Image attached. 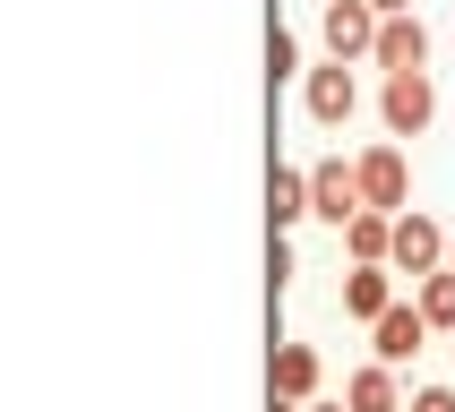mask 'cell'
I'll return each instance as SVG.
<instances>
[{"mask_svg": "<svg viewBox=\"0 0 455 412\" xmlns=\"http://www.w3.org/2000/svg\"><path fill=\"white\" fill-rule=\"evenodd\" d=\"M438 266H447V224H438V215H421V206H404V215H395V232H387V275H438Z\"/></svg>", "mask_w": 455, "mask_h": 412, "instance_id": "6da1fadb", "label": "cell"}, {"mask_svg": "<svg viewBox=\"0 0 455 412\" xmlns=\"http://www.w3.org/2000/svg\"><path fill=\"white\" fill-rule=\"evenodd\" d=\"M379 121H387V138H421V129L438 121V77L430 69L379 77Z\"/></svg>", "mask_w": 455, "mask_h": 412, "instance_id": "7a4b0ae2", "label": "cell"}, {"mask_svg": "<svg viewBox=\"0 0 455 412\" xmlns=\"http://www.w3.org/2000/svg\"><path fill=\"white\" fill-rule=\"evenodd\" d=\"M353 189H361V206L404 215V206H412V163H404V147H395V138H387V147H361L353 154Z\"/></svg>", "mask_w": 455, "mask_h": 412, "instance_id": "3957f363", "label": "cell"}, {"mask_svg": "<svg viewBox=\"0 0 455 412\" xmlns=\"http://www.w3.org/2000/svg\"><path fill=\"white\" fill-rule=\"evenodd\" d=\"M301 112L318 129H344L361 112V77L344 69V60H327V69H301Z\"/></svg>", "mask_w": 455, "mask_h": 412, "instance_id": "277c9868", "label": "cell"}, {"mask_svg": "<svg viewBox=\"0 0 455 412\" xmlns=\"http://www.w3.org/2000/svg\"><path fill=\"white\" fill-rule=\"evenodd\" d=\"M318 35H327V60H370V44H379V9L370 0H327L318 9Z\"/></svg>", "mask_w": 455, "mask_h": 412, "instance_id": "5b68a950", "label": "cell"}, {"mask_svg": "<svg viewBox=\"0 0 455 412\" xmlns=\"http://www.w3.org/2000/svg\"><path fill=\"white\" fill-rule=\"evenodd\" d=\"M309 172V215H318V224H353L361 215V189H353V163H344V154H327V163H301Z\"/></svg>", "mask_w": 455, "mask_h": 412, "instance_id": "8992f818", "label": "cell"}, {"mask_svg": "<svg viewBox=\"0 0 455 412\" xmlns=\"http://www.w3.org/2000/svg\"><path fill=\"white\" fill-rule=\"evenodd\" d=\"M421 344H430V327H421V309H412V301H387L379 318H370V353H379L387 369H404Z\"/></svg>", "mask_w": 455, "mask_h": 412, "instance_id": "52a82bcc", "label": "cell"}, {"mask_svg": "<svg viewBox=\"0 0 455 412\" xmlns=\"http://www.w3.org/2000/svg\"><path fill=\"white\" fill-rule=\"evenodd\" d=\"M370 60H379L387 77H395V69H430V26L412 18V9H404V18H379V44H370Z\"/></svg>", "mask_w": 455, "mask_h": 412, "instance_id": "ba28073f", "label": "cell"}, {"mask_svg": "<svg viewBox=\"0 0 455 412\" xmlns=\"http://www.w3.org/2000/svg\"><path fill=\"white\" fill-rule=\"evenodd\" d=\"M267 378H275L283 404H309L318 378H327V360H318V344H275V369H267Z\"/></svg>", "mask_w": 455, "mask_h": 412, "instance_id": "9c48e42d", "label": "cell"}, {"mask_svg": "<svg viewBox=\"0 0 455 412\" xmlns=\"http://www.w3.org/2000/svg\"><path fill=\"white\" fill-rule=\"evenodd\" d=\"M344 412H404V386H395V369H387V360L353 369V378H344Z\"/></svg>", "mask_w": 455, "mask_h": 412, "instance_id": "30bf717a", "label": "cell"}, {"mask_svg": "<svg viewBox=\"0 0 455 412\" xmlns=\"http://www.w3.org/2000/svg\"><path fill=\"white\" fill-rule=\"evenodd\" d=\"M387 301H395V275H387V266H353V275H344V318H361V327H370Z\"/></svg>", "mask_w": 455, "mask_h": 412, "instance_id": "8fae6325", "label": "cell"}, {"mask_svg": "<svg viewBox=\"0 0 455 412\" xmlns=\"http://www.w3.org/2000/svg\"><path fill=\"white\" fill-rule=\"evenodd\" d=\"M387 232H395V215L361 206L353 224H344V258H353V266H387Z\"/></svg>", "mask_w": 455, "mask_h": 412, "instance_id": "7c38bea8", "label": "cell"}, {"mask_svg": "<svg viewBox=\"0 0 455 412\" xmlns=\"http://www.w3.org/2000/svg\"><path fill=\"white\" fill-rule=\"evenodd\" d=\"M267 215H275V232L309 224V172H301V163H275V189H267Z\"/></svg>", "mask_w": 455, "mask_h": 412, "instance_id": "4fadbf2b", "label": "cell"}, {"mask_svg": "<svg viewBox=\"0 0 455 412\" xmlns=\"http://www.w3.org/2000/svg\"><path fill=\"white\" fill-rule=\"evenodd\" d=\"M412 309H421V327H430V335H455V275H447V266L412 283Z\"/></svg>", "mask_w": 455, "mask_h": 412, "instance_id": "5bb4252c", "label": "cell"}, {"mask_svg": "<svg viewBox=\"0 0 455 412\" xmlns=\"http://www.w3.org/2000/svg\"><path fill=\"white\" fill-rule=\"evenodd\" d=\"M267 69H275V86H283V77H301V35H292V26H275V44H267Z\"/></svg>", "mask_w": 455, "mask_h": 412, "instance_id": "9a60e30c", "label": "cell"}, {"mask_svg": "<svg viewBox=\"0 0 455 412\" xmlns=\"http://www.w3.org/2000/svg\"><path fill=\"white\" fill-rule=\"evenodd\" d=\"M404 412H455V386H412Z\"/></svg>", "mask_w": 455, "mask_h": 412, "instance_id": "2e32d148", "label": "cell"}, {"mask_svg": "<svg viewBox=\"0 0 455 412\" xmlns=\"http://www.w3.org/2000/svg\"><path fill=\"white\" fill-rule=\"evenodd\" d=\"M370 9H379V18H404V9H412V0H370Z\"/></svg>", "mask_w": 455, "mask_h": 412, "instance_id": "e0dca14e", "label": "cell"}, {"mask_svg": "<svg viewBox=\"0 0 455 412\" xmlns=\"http://www.w3.org/2000/svg\"><path fill=\"white\" fill-rule=\"evenodd\" d=\"M301 412H344V404H318V395H309V404H301Z\"/></svg>", "mask_w": 455, "mask_h": 412, "instance_id": "ac0fdd59", "label": "cell"}, {"mask_svg": "<svg viewBox=\"0 0 455 412\" xmlns=\"http://www.w3.org/2000/svg\"><path fill=\"white\" fill-rule=\"evenodd\" d=\"M447 275H455V232H447Z\"/></svg>", "mask_w": 455, "mask_h": 412, "instance_id": "d6986e66", "label": "cell"}, {"mask_svg": "<svg viewBox=\"0 0 455 412\" xmlns=\"http://www.w3.org/2000/svg\"><path fill=\"white\" fill-rule=\"evenodd\" d=\"M275 412H301V404H283V395H275Z\"/></svg>", "mask_w": 455, "mask_h": 412, "instance_id": "ffe728a7", "label": "cell"}, {"mask_svg": "<svg viewBox=\"0 0 455 412\" xmlns=\"http://www.w3.org/2000/svg\"><path fill=\"white\" fill-rule=\"evenodd\" d=\"M447 344H455V335H447Z\"/></svg>", "mask_w": 455, "mask_h": 412, "instance_id": "44dd1931", "label": "cell"}]
</instances>
